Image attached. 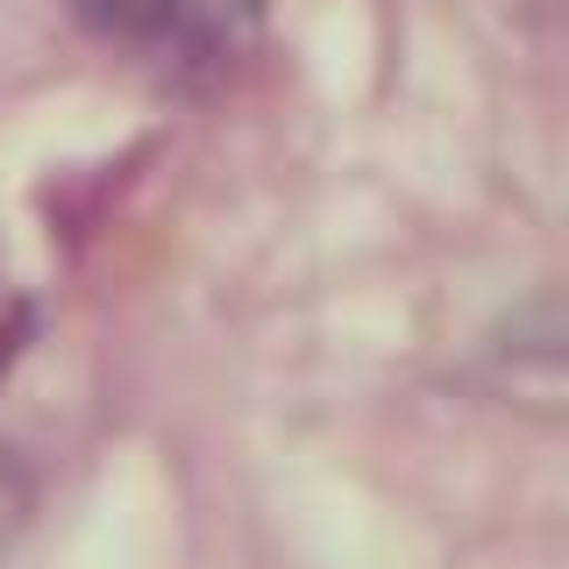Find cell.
I'll use <instances>...</instances> for the list:
<instances>
[{
    "label": "cell",
    "mask_w": 569,
    "mask_h": 569,
    "mask_svg": "<svg viewBox=\"0 0 569 569\" xmlns=\"http://www.w3.org/2000/svg\"><path fill=\"white\" fill-rule=\"evenodd\" d=\"M186 8L192 0H71V14L107 43H157L186 22Z\"/></svg>",
    "instance_id": "cell-1"
},
{
    "label": "cell",
    "mask_w": 569,
    "mask_h": 569,
    "mask_svg": "<svg viewBox=\"0 0 569 569\" xmlns=\"http://www.w3.org/2000/svg\"><path fill=\"white\" fill-rule=\"evenodd\" d=\"M22 477H14V462L0 456V556H8V541H14V527H22Z\"/></svg>",
    "instance_id": "cell-2"
}]
</instances>
